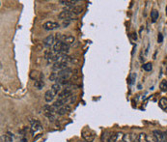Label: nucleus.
<instances>
[{"instance_id":"39448f33","label":"nucleus","mask_w":167,"mask_h":142,"mask_svg":"<svg viewBox=\"0 0 167 142\" xmlns=\"http://www.w3.org/2000/svg\"><path fill=\"white\" fill-rule=\"evenodd\" d=\"M67 65H68V64H66V63L57 61V62H55L53 65H52L51 70L53 71V72H55V73H58V72H61V71L67 69V68H68Z\"/></svg>"},{"instance_id":"c85d7f7f","label":"nucleus","mask_w":167,"mask_h":142,"mask_svg":"<svg viewBox=\"0 0 167 142\" xmlns=\"http://www.w3.org/2000/svg\"><path fill=\"white\" fill-rule=\"evenodd\" d=\"M164 133H165V138H166V142H167V131Z\"/></svg>"},{"instance_id":"9d476101","label":"nucleus","mask_w":167,"mask_h":142,"mask_svg":"<svg viewBox=\"0 0 167 142\" xmlns=\"http://www.w3.org/2000/svg\"><path fill=\"white\" fill-rule=\"evenodd\" d=\"M154 136L157 140V142H166L165 133L161 131H154Z\"/></svg>"},{"instance_id":"6e6552de","label":"nucleus","mask_w":167,"mask_h":142,"mask_svg":"<svg viewBox=\"0 0 167 142\" xmlns=\"http://www.w3.org/2000/svg\"><path fill=\"white\" fill-rule=\"evenodd\" d=\"M55 41H56V39H55L54 35H50V36H47L46 38L44 39L43 43H44V46H45V47H53L55 43H56Z\"/></svg>"},{"instance_id":"b1692460","label":"nucleus","mask_w":167,"mask_h":142,"mask_svg":"<svg viewBox=\"0 0 167 142\" xmlns=\"http://www.w3.org/2000/svg\"><path fill=\"white\" fill-rule=\"evenodd\" d=\"M162 41H163V36H162V34L159 33L158 36H157V42L158 43H162Z\"/></svg>"},{"instance_id":"7c9ffc66","label":"nucleus","mask_w":167,"mask_h":142,"mask_svg":"<svg viewBox=\"0 0 167 142\" xmlns=\"http://www.w3.org/2000/svg\"><path fill=\"white\" fill-rule=\"evenodd\" d=\"M1 142H5V141H3V139H2V140H1Z\"/></svg>"},{"instance_id":"2eb2a0df","label":"nucleus","mask_w":167,"mask_h":142,"mask_svg":"<svg viewBox=\"0 0 167 142\" xmlns=\"http://www.w3.org/2000/svg\"><path fill=\"white\" fill-rule=\"evenodd\" d=\"M51 91L54 93V95H58L60 94V92H61V84L56 82V83H54L52 85V87H51Z\"/></svg>"},{"instance_id":"0eeeda50","label":"nucleus","mask_w":167,"mask_h":142,"mask_svg":"<svg viewBox=\"0 0 167 142\" xmlns=\"http://www.w3.org/2000/svg\"><path fill=\"white\" fill-rule=\"evenodd\" d=\"M73 96V92L71 91V89H64L63 91H61L60 92V94H59V99L60 100H63L65 102H68L69 101V99L71 98Z\"/></svg>"},{"instance_id":"4468645a","label":"nucleus","mask_w":167,"mask_h":142,"mask_svg":"<svg viewBox=\"0 0 167 142\" xmlns=\"http://www.w3.org/2000/svg\"><path fill=\"white\" fill-rule=\"evenodd\" d=\"M70 111H71V106H70L69 104H65V105H63L62 108H60L57 110V113L59 115H64V114H66V113H68Z\"/></svg>"},{"instance_id":"f03ea898","label":"nucleus","mask_w":167,"mask_h":142,"mask_svg":"<svg viewBox=\"0 0 167 142\" xmlns=\"http://www.w3.org/2000/svg\"><path fill=\"white\" fill-rule=\"evenodd\" d=\"M52 51L56 53H59V54H66L67 55V53L70 51V46L66 45L63 42L57 41L54 44V46L52 47Z\"/></svg>"},{"instance_id":"4be33fe9","label":"nucleus","mask_w":167,"mask_h":142,"mask_svg":"<svg viewBox=\"0 0 167 142\" xmlns=\"http://www.w3.org/2000/svg\"><path fill=\"white\" fill-rule=\"evenodd\" d=\"M138 138H139V142H148L147 136H146L145 133H140V134H139Z\"/></svg>"},{"instance_id":"a878e982","label":"nucleus","mask_w":167,"mask_h":142,"mask_svg":"<svg viewBox=\"0 0 167 142\" xmlns=\"http://www.w3.org/2000/svg\"><path fill=\"white\" fill-rule=\"evenodd\" d=\"M135 77H136V75H135V74L131 75V79H130V83H131V84L134 82V79H135Z\"/></svg>"},{"instance_id":"f3484780","label":"nucleus","mask_w":167,"mask_h":142,"mask_svg":"<svg viewBox=\"0 0 167 142\" xmlns=\"http://www.w3.org/2000/svg\"><path fill=\"white\" fill-rule=\"evenodd\" d=\"M159 106H161V108L163 110L167 109V99L166 98L161 99V101H159Z\"/></svg>"},{"instance_id":"c756f323","label":"nucleus","mask_w":167,"mask_h":142,"mask_svg":"<svg viewBox=\"0 0 167 142\" xmlns=\"http://www.w3.org/2000/svg\"><path fill=\"white\" fill-rule=\"evenodd\" d=\"M78 142H86V141H85V140H79Z\"/></svg>"},{"instance_id":"7ed1b4c3","label":"nucleus","mask_w":167,"mask_h":142,"mask_svg":"<svg viewBox=\"0 0 167 142\" xmlns=\"http://www.w3.org/2000/svg\"><path fill=\"white\" fill-rule=\"evenodd\" d=\"M44 114L50 120V121H54L55 120V112H57V110L54 108L53 105L46 104L44 106Z\"/></svg>"},{"instance_id":"6ab92c4d","label":"nucleus","mask_w":167,"mask_h":142,"mask_svg":"<svg viewBox=\"0 0 167 142\" xmlns=\"http://www.w3.org/2000/svg\"><path fill=\"white\" fill-rule=\"evenodd\" d=\"M159 88L161 89V91L166 92L167 91V80H162L159 84Z\"/></svg>"},{"instance_id":"bb28decb","label":"nucleus","mask_w":167,"mask_h":142,"mask_svg":"<svg viewBox=\"0 0 167 142\" xmlns=\"http://www.w3.org/2000/svg\"><path fill=\"white\" fill-rule=\"evenodd\" d=\"M117 142H118V140H117ZM119 142H125V137H124V136H123V133L121 134V139H120Z\"/></svg>"},{"instance_id":"a211bd4d","label":"nucleus","mask_w":167,"mask_h":142,"mask_svg":"<svg viewBox=\"0 0 167 142\" xmlns=\"http://www.w3.org/2000/svg\"><path fill=\"white\" fill-rule=\"evenodd\" d=\"M158 16H159V14L157 10H153L151 12V18H152V21L153 22H156L157 19L158 18Z\"/></svg>"},{"instance_id":"dca6fc26","label":"nucleus","mask_w":167,"mask_h":142,"mask_svg":"<svg viewBox=\"0 0 167 142\" xmlns=\"http://www.w3.org/2000/svg\"><path fill=\"white\" fill-rule=\"evenodd\" d=\"M45 86V82H44V79H39V80H36L34 81V87L38 89V90H42L43 87Z\"/></svg>"},{"instance_id":"20e7f679","label":"nucleus","mask_w":167,"mask_h":142,"mask_svg":"<svg viewBox=\"0 0 167 142\" xmlns=\"http://www.w3.org/2000/svg\"><path fill=\"white\" fill-rule=\"evenodd\" d=\"M81 136H82V138L86 142H93L96 134L91 129H89V128H84L81 132Z\"/></svg>"},{"instance_id":"9b49d317","label":"nucleus","mask_w":167,"mask_h":142,"mask_svg":"<svg viewBox=\"0 0 167 142\" xmlns=\"http://www.w3.org/2000/svg\"><path fill=\"white\" fill-rule=\"evenodd\" d=\"M29 76H30V79H33L34 81L44 79V75L42 73H40V72H38V71H31Z\"/></svg>"},{"instance_id":"2f4dec72","label":"nucleus","mask_w":167,"mask_h":142,"mask_svg":"<svg viewBox=\"0 0 167 142\" xmlns=\"http://www.w3.org/2000/svg\"><path fill=\"white\" fill-rule=\"evenodd\" d=\"M166 12H167V7H166Z\"/></svg>"},{"instance_id":"f8f14e48","label":"nucleus","mask_w":167,"mask_h":142,"mask_svg":"<svg viewBox=\"0 0 167 142\" xmlns=\"http://www.w3.org/2000/svg\"><path fill=\"white\" fill-rule=\"evenodd\" d=\"M54 97H55V95H54L53 92L51 91V89L47 90L45 93V101L46 103H50V102H52L54 100Z\"/></svg>"},{"instance_id":"423d86ee","label":"nucleus","mask_w":167,"mask_h":142,"mask_svg":"<svg viewBox=\"0 0 167 142\" xmlns=\"http://www.w3.org/2000/svg\"><path fill=\"white\" fill-rule=\"evenodd\" d=\"M44 29L45 30H47V31H52V30H55L57 29V28L60 27V24L56 21H46V22L43 25Z\"/></svg>"},{"instance_id":"1a4fd4ad","label":"nucleus","mask_w":167,"mask_h":142,"mask_svg":"<svg viewBox=\"0 0 167 142\" xmlns=\"http://www.w3.org/2000/svg\"><path fill=\"white\" fill-rule=\"evenodd\" d=\"M58 18L62 20H71V18H74V14L69 12V11H63L61 12L59 15H58Z\"/></svg>"},{"instance_id":"5701e85b","label":"nucleus","mask_w":167,"mask_h":142,"mask_svg":"<svg viewBox=\"0 0 167 142\" xmlns=\"http://www.w3.org/2000/svg\"><path fill=\"white\" fill-rule=\"evenodd\" d=\"M57 79H58L57 73L53 72L52 74H50V81H57Z\"/></svg>"},{"instance_id":"393cba45","label":"nucleus","mask_w":167,"mask_h":142,"mask_svg":"<svg viewBox=\"0 0 167 142\" xmlns=\"http://www.w3.org/2000/svg\"><path fill=\"white\" fill-rule=\"evenodd\" d=\"M70 22H71V20H64L63 24H62V25H63V27H67L70 24Z\"/></svg>"},{"instance_id":"cd10ccee","label":"nucleus","mask_w":167,"mask_h":142,"mask_svg":"<svg viewBox=\"0 0 167 142\" xmlns=\"http://www.w3.org/2000/svg\"><path fill=\"white\" fill-rule=\"evenodd\" d=\"M133 142H139V138H138V137H136V138H135V140H133Z\"/></svg>"},{"instance_id":"ddd939ff","label":"nucleus","mask_w":167,"mask_h":142,"mask_svg":"<svg viewBox=\"0 0 167 142\" xmlns=\"http://www.w3.org/2000/svg\"><path fill=\"white\" fill-rule=\"evenodd\" d=\"M59 3L67 7H73L75 6L74 4L78 3V0H60Z\"/></svg>"},{"instance_id":"aec40b11","label":"nucleus","mask_w":167,"mask_h":142,"mask_svg":"<svg viewBox=\"0 0 167 142\" xmlns=\"http://www.w3.org/2000/svg\"><path fill=\"white\" fill-rule=\"evenodd\" d=\"M117 139H118V133H113L109 136L108 142H117Z\"/></svg>"},{"instance_id":"412c9836","label":"nucleus","mask_w":167,"mask_h":142,"mask_svg":"<svg viewBox=\"0 0 167 142\" xmlns=\"http://www.w3.org/2000/svg\"><path fill=\"white\" fill-rule=\"evenodd\" d=\"M153 69V66L151 63H146L145 65H143V70L146 71V72H150V71H152Z\"/></svg>"},{"instance_id":"f257e3e1","label":"nucleus","mask_w":167,"mask_h":142,"mask_svg":"<svg viewBox=\"0 0 167 142\" xmlns=\"http://www.w3.org/2000/svg\"><path fill=\"white\" fill-rule=\"evenodd\" d=\"M31 133L35 139L39 138L43 133V128H42L40 122L36 119L34 121H31Z\"/></svg>"}]
</instances>
